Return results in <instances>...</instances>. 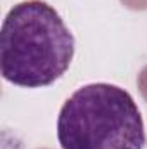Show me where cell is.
I'll use <instances>...</instances> for the list:
<instances>
[{
  "label": "cell",
  "instance_id": "cell-1",
  "mask_svg": "<svg viewBox=\"0 0 147 149\" xmlns=\"http://www.w3.org/2000/svg\"><path fill=\"white\" fill-rule=\"evenodd\" d=\"M73 56V33L47 2H21L5 16L0 33L3 80L26 88L47 87L66 73Z\"/></svg>",
  "mask_w": 147,
  "mask_h": 149
},
{
  "label": "cell",
  "instance_id": "cell-2",
  "mask_svg": "<svg viewBox=\"0 0 147 149\" xmlns=\"http://www.w3.org/2000/svg\"><path fill=\"white\" fill-rule=\"evenodd\" d=\"M62 149H144V120L133 97L111 83L80 87L57 118Z\"/></svg>",
  "mask_w": 147,
  "mask_h": 149
}]
</instances>
